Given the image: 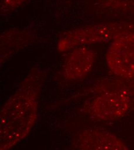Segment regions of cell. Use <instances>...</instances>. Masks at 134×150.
Returning <instances> with one entry per match:
<instances>
[{"instance_id":"cell-5","label":"cell","mask_w":134,"mask_h":150,"mask_svg":"<svg viewBox=\"0 0 134 150\" xmlns=\"http://www.w3.org/2000/svg\"><path fill=\"white\" fill-rule=\"evenodd\" d=\"M73 147L77 150H126L128 146L118 137L109 132L87 129L77 136Z\"/></svg>"},{"instance_id":"cell-4","label":"cell","mask_w":134,"mask_h":150,"mask_svg":"<svg viewBox=\"0 0 134 150\" xmlns=\"http://www.w3.org/2000/svg\"><path fill=\"white\" fill-rule=\"evenodd\" d=\"M130 97L121 91H105L91 101L87 112L101 120L120 118L126 114L130 107Z\"/></svg>"},{"instance_id":"cell-8","label":"cell","mask_w":134,"mask_h":150,"mask_svg":"<svg viewBox=\"0 0 134 150\" xmlns=\"http://www.w3.org/2000/svg\"><path fill=\"white\" fill-rule=\"evenodd\" d=\"M96 6L121 13H134V0H96Z\"/></svg>"},{"instance_id":"cell-10","label":"cell","mask_w":134,"mask_h":150,"mask_svg":"<svg viewBox=\"0 0 134 150\" xmlns=\"http://www.w3.org/2000/svg\"><path fill=\"white\" fill-rule=\"evenodd\" d=\"M28 1V0H1V14L2 15H7L18 9Z\"/></svg>"},{"instance_id":"cell-3","label":"cell","mask_w":134,"mask_h":150,"mask_svg":"<svg viewBox=\"0 0 134 150\" xmlns=\"http://www.w3.org/2000/svg\"><path fill=\"white\" fill-rule=\"evenodd\" d=\"M106 60L115 75L123 79L134 78V30L122 34L111 42Z\"/></svg>"},{"instance_id":"cell-6","label":"cell","mask_w":134,"mask_h":150,"mask_svg":"<svg viewBox=\"0 0 134 150\" xmlns=\"http://www.w3.org/2000/svg\"><path fill=\"white\" fill-rule=\"evenodd\" d=\"M96 58V53L84 46H79L67 58L63 67L65 79L76 80L83 79L91 70Z\"/></svg>"},{"instance_id":"cell-7","label":"cell","mask_w":134,"mask_h":150,"mask_svg":"<svg viewBox=\"0 0 134 150\" xmlns=\"http://www.w3.org/2000/svg\"><path fill=\"white\" fill-rule=\"evenodd\" d=\"M35 36L27 31L13 28L6 30L1 36V62H4L11 55L30 45Z\"/></svg>"},{"instance_id":"cell-1","label":"cell","mask_w":134,"mask_h":150,"mask_svg":"<svg viewBox=\"0 0 134 150\" xmlns=\"http://www.w3.org/2000/svg\"><path fill=\"white\" fill-rule=\"evenodd\" d=\"M42 75L33 70L4 105L0 113V149L8 150L23 139L37 118Z\"/></svg>"},{"instance_id":"cell-9","label":"cell","mask_w":134,"mask_h":150,"mask_svg":"<svg viewBox=\"0 0 134 150\" xmlns=\"http://www.w3.org/2000/svg\"><path fill=\"white\" fill-rule=\"evenodd\" d=\"M104 92L109 91H121L130 96H134V78L124 79L113 82L105 83Z\"/></svg>"},{"instance_id":"cell-2","label":"cell","mask_w":134,"mask_h":150,"mask_svg":"<svg viewBox=\"0 0 134 150\" xmlns=\"http://www.w3.org/2000/svg\"><path fill=\"white\" fill-rule=\"evenodd\" d=\"M134 30V24L126 21L82 26L62 34L58 41V50L64 52L75 46L112 41L121 34Z\"/></svg>"}]
</instances>
